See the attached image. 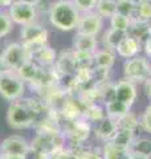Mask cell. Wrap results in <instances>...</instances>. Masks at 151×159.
Masks as SVG:
<instances>
[{
  "instance_id": "obj_1",
  "label": "cell",
  "mask_w": 151,
  "mask_h": 159,
  "mask_svg": "<svg viewBox=\"0 0 151 159\" xmlns=\"http://www.w3.org/2000/svg\"><path fill=\"white\" fill-rule=\"evenodd\" d=\"M80 16H81V13L76 8L73 0H54L49 4V24L61 32L76 31Z\"/></svg>"
},
{
  "instance_id": "obj_2",
  "label": "cell",
  "mask_w": 151,
  "mask_h": 159,
  "mask_svg": "<svg viewBox=\"0 0 151 159\" xmlns=\"http://www.w3.org/2000/svg\"><path fill=\"white\" fill-rule=\"evenodd\" d=\"M122 77L137 85H142L151 77V58L138 54L122 61Z\"/></svg>"
},
{
  "instance_id": "obj_3",
  "label": "cell",
  "mask_w": 151,
  "mask_h": 159,
  "mask_svg": "<svg viewBox=\"0 0 151 159\" xmlns=\"http://www.w3.org/2000/svg\"><path fill=\"white\" fill-rule=\"evenodd\" d=\"M27 90V84L17 72L7 70L0 76V97L8 102L21 99Z\"/></svg>"
},
{
  "instance_id": "obj_4",
  "label": "cell",
  "mask_w": 151,
  "mask_h": 159,
  "mask_svg": "<svg viewBox=\"0 0 151 159\" xmlns=\"http://www.w3.org/2000/svg\"><path fill=\"white\" fill-rule=\"evenodd\" d=\"M62 133L66 137L68 145H82L93 135V125L81 117L70 122H64Z\"/></svg>"
},
{
  "instance_id": "obj_5",
  "label": "cell",
  "mask_w": 151,
  "mask_h": 159,
  "mask_svg": "<svg viewBox=\"0 0 151 159\" xmlns=\"http://www.w3.org/2000/svg\"><path fill=\"white\" fill-rule=\"evenodd\" d=\"M8 70L17 72L20 68L31 58V52L23 43H9L0 53Z\"/></svg>"
},
{
  "instance_id": "obj_6",
  "label": "cell",
  "mask_w": 151,
  "mask_h": 159,
  "mask_svg": "<svg viewBox=\"0 0 151 159\" xmlns=\"http://www.w3.org/2000/svg\"><path fill=\"white\" fill-rule=\"evenodd\" d=\"M49 40V32L44 25L34 21L20 29V43H23L29 49V52L39 47L47 45Z\"/></svg>"
},
{
  "instance_id": "obj_7",
  "label": "cell",
  "mask_w": 151,
  "mask_h": 159,
  "mask_svg": "<svg viewBox=\"0 0 151 159\" xmlns=\"http://www.w3.org/2000/svg\"><path fill=\"white\" fill-rule=\"evenodd\" d=\"M7 13L15 25H20V27L37 21V16H39L37 7L23 3L20 0H16L15 3H12V6L7 9Z\"/></svg>"
},
{
  "instance_id": "obj_8",
  "label": "cell",
  "mask_w": 151,
  "mask_h": 159,
  "mask_svg": "<svg viewBox=\"0 0 151 159\" xmlns=\"http://www.w3.org/2000/svg\"><path fill=\"white\" fill-rule=\"evenodd\" d=\"M0 155L29 157L31 155V141L20 134H12L4 138L0 143Z\"/></svg>"
},
{
  "instance_id": "obj_9",
  "label": "cell",
  "mask_w": 151,
  "mask_h": 159,
  "mask_svg": "<svg viewBox=\"0 0 151 159\" xmlns=\"http://www.w3.org/2000/svg\"><path fill=\"white\" fill-rule=\"evenodd\" d=\"M105 23H106V20L101 17L95 11L88 12V13H81L77 28H76V33L99 37L101 33L103 32V29L106 28L105 27Z\"/></svg>"
},
{
  "instance_id": "obj_10",
  "label": "cell",
  "mask_w": 151,
  "mask_h": 159,
  "mask_svg": "<svg viewBox=\"0 0 151 159\" xmlns=\"http://www.w3.org/2000/svg\"><path fill=\"white\" fill-rule=\"evenodd\" d=\"M138 96L139 90L137 84L129 81L123 77L115 80V99L126 103L133 109V106L138 101Z\"/></svg>"
},
{
  "instance_id": "obj_11",
  "label": "cell",
  "mask_w": 151,
  "mask_h": 159,
  "mask_svg": "<svg viewBox=\"0 0 151 159\" xmlns=\"http://www.w3.org/2000/svg\"><path fill=\"white\" fill-rule=\"evenodd\" d=\"M117 130H118V121L108 116L102 121L93 125V135L97 139V142H99V145L113 141Z\"/></svg>"
},
{
  "instance_id": "obj_12",
  "label": "cell",
  "mask_w": 151,
  "mask_h": 159,
  "mask_svg": "<svg viewBox=\"0 0 151 159\" xmlns=\"http://www.w3.org/2000/svg\"><path fill=\"white\" fill-rule=\"evenodd\" d=\"M114 52L119 60L125 61V60L133 58L135 56H138V54H142V43L126 33L123 39L119 41Z\"/></svg>"
},
{
  "instance_id": "obj_13",
  "label": "cell",
  "mask_w": 151,
  "mask_h": 159,
  "mask_svg": "<svg viewBox=\"0 0 151 159\" xmlns=\"http://www.w3.org/2000/svg\"><path fill=\"white\" fill-rule=\"evenodd\" d=\"M58 54L52 47H49L48 44L43 47H39L36 49L31 51V58L33 62H36L37 65L44 66V68H53L56 65Z\"/></svg>"
},
{
  "instance_id": "obj_14",
  "label": "cell",
  "mask_w": 151,
  "mask_h": 159,
  "mask_svg": "<svg viewBox=\"0 0 151 159\" xmlns=\"http://www.w3.org/2000/svg\"><path fill=\"white\" fill-rule=\"evenodd\" d=\"M117 60H118V57L114 51L99 47L97 51H95V53L93 54V68L112 70L115 65V62H117Z\"/></svg>"
},
{
  "instance_id": "obj_15",
  "label": "cell",
  "mask_w": 151,
  "mask_h": 159,
  "mask_svg": "<svg viewBox=\"0 0 151 159\" xmlns=\"http://www.w3.org/2000/svg\"><path fill=\"white\" fill-rule=\"evenodd\" d=\"M98 48H99L98 37L86 36V34H81V33H76V36L73 39V47H72L73 51L94 54Z\"/></svg>"
},
{
  "instance_id": "obj_16",
  "label": "cell",
  "mask_w": 151,
  "mask_h": 159,
  "mask_svg": "<svg viewBox=\"0 0 151 159\" xmlns=\"http://www.w3.org/2000/svg\"><path fill=\"white\" fill-rule=\"evenodd\" d=\"M126 33H122L119 31H115L113 28L106 27L103 29V32L101 33V36L98 37L99 40V47L106 48V49H112V51H115V48L119 44V41L123 39Z\"/></svg>"
},
{
  "instance_id": "obj_17",
  "label": "cell",
  "mask_w": 151,
  "mask_h": 159,
  "mask_svg": "<svg viewBox=\"0 0 151 159\" xmlns=\"http://www.w3.org/2000/svg\"><path fill=\"white\" fill-rule=\"evenodd\" d=\"M101 148H102V159H129L131 155L130 148L117 146L113 142L102 143Z\"/></svg>"
},
{
  "instance_id": "obj_18",
  "label": "cell",
  "mask_w": 151,
  "mask_h": 159,
  "mask_svg": "<svg viewBox=\"0 0 151 159\" xmlns=\"http://www.w3.org/2000/svg\"><path fill=\"white\" fill-rule=\"evenodd\" d=\"M130 151L133 154L147 157L151 159V137L150 135H138L134 138V141L130 146Z\"/></svg>"
},
{
  "instance_id": "obj_19",
  "label": "cell",
  "mask_w": 151,
  "mask_h": 159,
  "mask_svg": "<svg viewBox=\"0 0 151 159\" xmlns=\"http://www.w3.org/2000/svg\"><path fill=\"white\" fill-rule=\"evenodd\" d=\"M82 117L86 119V121H89L92 125H95L97 122L102 121V119L106 117V110H105L103 103L98 102V103H93V105L85 106Z\"/></svg>"
},
{
  "instance_id": "obj_20",
  "label": "cell",
  "mask_w": 151,
  "mask_h": 159,
  "mask_svg": "<svg viewBox=\"0 0 151 159\" xmlns=\"http://www.w3.org/2000/svg\"><path fill=\"white\" fill-rule=\"evenodd\" d=\"M105 106V110H106V116L108 117H112L114 119H119L122 118L123 116H126L129 111H131L133 109L127 106L126 103L118 101V99H112L106 103H103Z\"/></svg>"
},
{
  "instance_id": "obj_21",
  "label": "cell",
  "mask_w": 151,
  "mask_h": 159,
  "mask_svg": "<svg viewBox=\"0 0 151 159\" xmlns=\"http://www.w3.org/2000/svg\"><path fill=\"white\" fill-rule=\"evenodd\" d=\"M150 33H151V23H144V21H139L137 19H133L127 34L139 40L140 43H143L149 37Z\"/></svg>"
},
{
  "instance_id": "obj_22",
  "label": "cell",
  "mask_w": 151,
  "mask_h": 159,
  "mask_svg": "<svg viewBox=\"0 0 151 159\" xmlns=\"http://www.w3.org/2000/svg\"><path fill=\"white\" fill-rule=\"evenodd\" d=\"M138 135V133L135 131H131V130H127V129H122V127H118L117 133L113 138V142L114 145L117 146H121V147H125V148H130L131 143L134 141V138Z\"/></svg>"
},
{
  "instance_id": "obj_23",
  "label": "cell",
  "mask_w": 151,
  "mask_h": 159,
  "mask_svg": "<svg viewBox=\"0 0 151 159\" xmlns=\"http://www.w3.org/2000/svg\"><path fill=\"white\" fill-rule=\"evenodd\" d=\"M95 12L108 21L110 17L117 13V0H97Z\"/></svg>"
},
{
  "instance_id": "obj_24",
  "label": "cell",
  "mask_w": 151,
  "mask_h": 159,
  "mask_svg": "<svg viewBox=\"0 0 151 159\" xmlns=\"http://www.w3.org/2000/svg\"><path fill=\"white\" fill-rule=\"evenodd\" d=\"M131 21L133 19L126 17L121 13H115L114 16H112L108 20V24H109V28H113L115 31H119L122 33H127L130 25H131Z\"/></svg>"
},
{
  "instance_id": "obj_25",
  "label": "cell",
  "mask_w": 151,
  "mask_h": 159,
  "mask_svg": "<svg viewBox=\"0 0 151 159\" xmlns=\"http://www.w3.org/2000/svg\"><path fill=\"white\" fill-rule=\"evenodd\" d=\"M117 121H118V127L127 129V130H131V131H135V133L140 131V127H139V114L134 113L133 110L129 111L122 118L117 119Z\"/></svg>"
},
{
  "instance_id": "obj_26",
  "label": "cell",
  "mask_w": 151,
  "mask_h": 159,
  "mask_svg": "<svg viewBox=\"0 0 151 159\" xmlns=\"http://www.w3.org/2000/svg\"><path fill=\"white\" fill-rule=\"evenodd\" d=\"M137 0H117V13L134 19L137 12Z\"/></svg>"
},
{
  "instance_id": "obj_27",
  "label": "cell",
  "mask_w": 151,
  "mask_h": 159,
  "mask_svg": "<svg viewBox=\"0 0 151 159\" xmlns=\"http://www.w3.org/2000/svg\"><path fill=\"white\" fill-rule=\"evenodd\" d=\"M74 64H76V70L93 68V54L74 51Z\"/></svg>"
},
{
  "instance_id": "obj_28",
  "label": "cell",
  "mask_w": 151,
  "mask_h": 159,
  "mask_svg": "<svg viewBox=\"0 0 151 159\" xmlns=\"http://www.w3.org/2000/svg\"><path fill=\"white\" fill-rule=\"evenodd\" d=\"M15 24L9 19L7 11H0V39L8 36L12 32Z\"/></svg>"
},
{
  "instance_id": "obj_29",
  "label": "cell",
  "mask_w": 151,
  "mask_h": 159,
  "mask_svg": "<svg viewBox=\"0 0 151 159\" xmlns=\"http://www.w3.org/2000/svg\"><path fill=\"white\" fill-rule=\"evenodd\" d=\"M139 127L142 133H146L151 137V110L147 106L139 114Z\"/></svg>"
},
{
  "instance_id": "obj_30",
  "label": "cell",
  "mask_w": 151,
  "mask_h": 159,
  "mask_svg": "<svg viewBox=\"0 0 151 159\" xmlns=\"http://www.w3.org/2000/svg\"><path fill=\"white\" fill-rule=\"evenodd\" d=\"M73 3L80 13L93 12L95 11V6H97V0H73Z\"/></svg>"
},
{
  "instance_id": "obj_31",
  "label": "cell",
  "mask_w": 151,
  "mask_h": 159,
  "mask_svg": "<svg viewBox=\"0 0 151 159\" xmlns=\"http://www.w3.org/2000/svg\"><path fill=\"white\" fill-rule=\"evenodd\" d=\"M142 53L146 57L151 58V33L149 34V37L142 43Z\"/></svg>"
},
{
  "instance_id": "obj_32",
  "label": "cell",
  "mask_w": 151,
  "mask_h": 159,
  "mask_svg": "<svg viewBox=\"0 0 151 159\" xmlns=\"http://www.w3.org/2000/svg\"><path fill=\"white\" fill-rule=\"evenodd\" d=\"M140 86H142V89H143L144 96L147 97V99H150V98H151V77H150L144 84H142Z\"/></svg>"
},
{
  "instance_id": "obj_33",
  "label": "cell",
  "mask_w": 151,
  "mask_h": 159,
  "mask_svg": "<svg viewBox=\"0 0 151 159\" xmlns=\"http://www.w3.org/2000/svg\"><path fill=\"white\" fill-rule=\"evenodd\" d=\"M16 0H0V9L2 11H7V9L12 6V3H15Z\"/></svg>"
},
{
  "instance_id": "obj_34",
  "label": "cell",
  "mask_w": 151,
  "mask_h": 159,
  "mask_svg": "<svg viewBox=\"0 0 151 159\" xmlns=\"http://www.w3.org/2000/svg\"><path fill=\"white\" fill-rule=\"evenodd\" d=\"M23 3H27V4H31V6H34V7H39V4L43 2V0H20Z\"/></svg>"
},
{
  "instance_id": "obj_35",
  "label": "cell",
  "mask_w": 151,
  "mask_h": 159,
  "mask_svg": "<svg viewBox=\"0 0 151 159\" xmlns=\"http://www.w3.org/2000/svg\"><path fill=\"white\" fill-rule=\"evenodd\" d=\"M7 70H8V69H7V66H6V64H4L2 56H0V76H2L3 73H6Z\"/></svg>"
},
{
  "instance_id": "obj_36",
  "label": "cell",
  "mask_w": 151,
  "mask_h": 159,
  "mask_svg": "<svg viewBox=\"0 0 151 159\" xmlns=\"http://www.w3.org/2000/svg\"><path fill=\"white\" fill-rule=\"evenodd\" d=\"M0 159H28L27 157H13V155H0Z\"/></svg>"
},
{
  "instance_id": "obj_37",
  "label": "cell",
  "mask_w": 151,
  "mask_h": 159,
  "mask_svg": "<svg viewBox=\"0 0 151 159\" xmlns=\"http://www.w3.org/2000/svg\"><path fill=\"white\" fill-rule=\"evenodd\" d=\"M129 159H150V158L143 157V155H139V154H133V152H131V155H130Z\"/></svg>"
},
{
  "instance_id": "obj_38",
  "label": "cell",
  "mask_w": 151,
  "mask_h": 159,
  "mask_svg": "<svg viewBox=\"0 0 151 159\" xmlns=\"http://www.w3.org/2000/svg\"><path fill=\"white\" fill-rule=\"evenodd\" d=\"M0 11H2V9H0Z\"/></svg>"
}]
</instances>
